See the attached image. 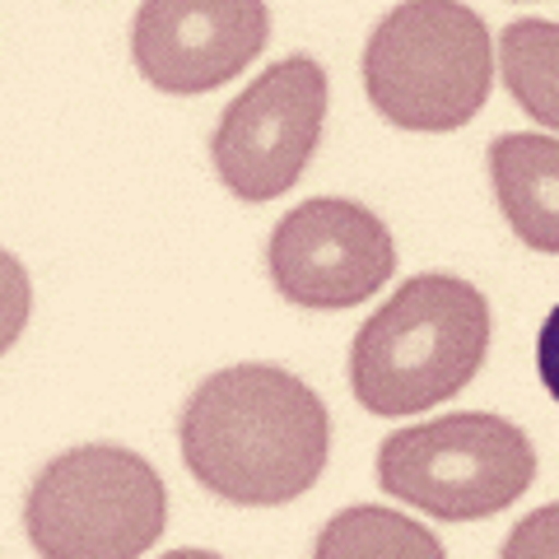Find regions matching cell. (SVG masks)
<instances>
[{"label": "cell", "mask_w": 559, "mask_h": 559, "mask_svg": "<svg viewBox=\"0 0 559 559\" xmlns=\"http://www.w3.org/2000/svg\"><path fill=\"white\" fill-rule=\"evenodd\" d=\"M168 489L140 452L84 443L28 485L24 532L38 559H140L164 536Z\"/></svg>", "instance_id": "4"}, {"label": "cell", "mask_w": 559, "mask_h": 559, "mask_svg": "<svg viewBox=\"0 0 559 559\" xmlns=\"http://www.w3.org/2000/svg\"><path fill=\"white\" fill-rule=\"evenodd\" d=\"M266 271L280 299L299 308H355L392 280L396 242L369 205L312 197L275 224Z\"/></svg>", "instance_id": "7"}, {"label": "cell", "mask_w": 559, "mask_h": 559, "mask_svg": "<svg viewBox=\"0 0 559 559\" xmlns=\"http://www.w3.org/2000/svg\"><path fill=\"white\" fill-rule=\"evenodd\" d=\"M499 75L522 112L559 131V24L513 20L499 33Z\"/></svg>", "instance_id": "11"}, {"label": "cell", "mask_w": 559, "mask_h": 559, "mask_svg": "<svg viewBox=\"0 0 559 559\" xmlns=\"http://www.w3.org/2000/svg\"><path fill=\"white\" fill-rule=\"evenodd\" d=\"M364 90L401 131H462L495 90V43L462 0H401L364 43Z\"/></svg>", "instance_id": "3"}, {"label": "cell", "mask_w": 559, "mask_h": 559, "mask_svg": "<svg viewBox=\"0 0 559 559\" xmlns=\"http://www.w3.org/2000/svg\"><path fill=\"white\" fill-rule=\"evenodd\" d=\"M536 448L513 419L462 411L396 429L378 448V485L392 499L439 518L480 522L527 495Z\"/></svg>", "instance_id": "5"}, {"label": "cell", "mask_w": 559, "mask_h": 559, "mask_svg": "<svg viewBox=\"0 0 559 559\" xmlns=\"http://www.w3.org/2000/svg\"><path fill=\"white\" fill-rule=\"evenodd\" d=\"M536 373L546 382V392L559 401V304L550 308V318L540 322V336H536Z\"/></svg>", "instance_id": "14"}, {"label": "cell", "mask_w": 559, "mask_h": 559, "mask_svg": "<svg viewBox=\"0 0 559 559\" xmlns=\"http://www.w3.org/2000/svg\"><path fill=\"white\" fill-rule=\"evenodd\" d=\"M159 559H224V555H215V550H168Z\"/></svg>", "instance_id": "15"}, {"label": "cell", "mask_w": 559, "mask_h": 559, "mask_svg": "<svg viewBox=\"0 0 559 559\" xmlns=\"http://www.w3.org/2000/svg\"><path fill=\"white\" fill-rule=\"evenodd\" d=\"M326 121V70L312 57L266 66L219 112L210 159L238 201H275L304 178Z\"/></svg>", "instance_id": "6"}, {"label": "cell", "mask_w": 559, "mask_h": 559, "mask_svg": "<svg viewBox=\"0 0 559 559\" xmlns=\"http://www.w3.org/2000/svg\"><path fill=\"white\" fill-rule=\"evenodd\" d=\"M499 210L522 248L559 257V140L509 131L489 145Z\"/></svg>", "instance_id": "9"}, {"label": "cell", "mask_w": 559, "mask_h": 559, "mask_svg": "<svg viewBox=\"0 0 559 559\" xmlns=\"http://www.w3.org/2000/svg\"><path fill=\"white\" fill-rule=\"evenodd\" d=\"M312 559H448L439 536L406 513L355 503L326 522L312 540Z\"/></svg>", "instance_id": "10"}, {"label": "cell", "mask_w": 559, "mask_h": 559, "mask_svg": "<svg viewBox=\"0 0 559 559\" xmlns=\"http://www.w3.org/2000/svg\"><path fill=\"white\" fill-rule=\"evenodd\" d=\"M182 462L238 509H280L308 495L331 457V415L299 373L234 364L210 373L178 415Z\"/></svg>", "instance_id": "1"}, {"label": "cell", "mask_w": 559, "mask_h": 559, "mask_svg": "<svg viewBox=\"0 0 559 559\" xmlns=\"http://www.w3.org/2000/svg\"><path fill=\"white\" fill-rule=\"evenodd\" d=\"M499 559H559V499L518 522Z\"/></svg>", "instance_id": "13"}, {"label": "cell", "mask_w": 559, "mask_h": 559, "mask_svg": "<svg viewBox=\"0 0 559 559\" xmlns=\"http://www.w3.org/2000/svg\"><path fill=\"white\" fill-rule=\"evenodd\" d=\"M28 312H33V280L20 257L0 248V355L24 336Z\"/></svg>", "instance_id": "12"}, {"label": "cell", "mask_w": 559, "mask_h": 559, "mask_svg": "<svg viewBox=\"0 0 559 559\" xmlns=\"http://www.w3.org/2000/svg\"><path fill=\"white\" fill-rule=\"evenodd\" d=\"M489 355V304L462 275L406 280L349 345V392L373 415L433 411L471 388Z\"/></svg>", "instance_id": "2"}, {"label": "cell", "mask_w": 559, "mask_h": 559, "mask_svg": "<svg viewBox=\"0 0 559 559\" xmlns=\"http://www.w3.org/2000/svg\"><path fill=\"white\" fill-rule=\"evenodd\" d=\"M271 43L266 0H140L135 70L164 94H210L242 75Z\"/></svg>", "instance_id": "8"}]
</instances>
